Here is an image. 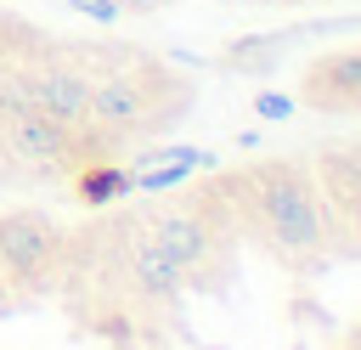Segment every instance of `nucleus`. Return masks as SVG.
I'll list each match as a JSON object with an SVG mask.
<instances>
[{"instance_id":"obj_1","label":"nucleus","mask_w":361,"mask_h":350,"mask_svg":"<svg viewBox=\"0 0 361 350\" xmlns=\"http://www.w3.org/2000/svg\"><path fill=\"white\" fill-rule=\"evenodd\" d=\"M259 209H265L271 243H282V248H310L322 237V209H316L310 186L288 169H271L259 181Z\"/></svg>"},{"instance_id":"obj_2","label":"nucleus","mask_w":361,"mask_h":350,"mask_svg":"<svg viewBox=\"0 0 361 350\" xmlns=\"http://www.w3.org/2000/svg\"><path fill=\"white\" fill-rule=\"evenodd\" d=\"M6 152L28 158V164H62L73 152V135H68L62 119H51L39 107H23V113L6 119Z\"/></svg>"},{"instance_id":"obj_3","label":"nucleus","mask_w":361,"mask_h":350,"mask_svg":"<svg viewBox=\"0 0 361 350\" xmlns=\"http://www.w3.org/2000/svg\"><path fill=\"white\" fill-rule=\"evenodd\" d=\"M28 107H39L62 124H79V119H90V79L73 68H39V73H28Z\"/></svg>"},{"instance_id":"obj_4","label":"nucleus","mask_w":361,"mask_h":350,"mask_svg":"<svg viewBox=\"0 0 361 350\" xmlns=\"http://www.w3.org/2000/svg\"><path fill=\"white\" fill-rule=\"evenodd\" d=\"M45 254H51V226L45 220H34V215H6L0 220V260L11 271H34V265H45Z\"/></svg>"},{"instance_id":"obj_5","label":"nucleus","mask_w":361,"mask_h":350,"mask_svg":"<svg viewBox=\"0 0 361 350\" xmlns=\"http://www.w3.org/2000/svg\"><path fill=\"white\" fill-rule=\"evenodd\" d=\"M90 119L107 124V130L135 124V119H141V90H135V79H102V85H90Z\"/></svg>"},{"instance_id":"obj_6","label":"nucleus","mask_w":361,"mask_h":350,"mask_svg":"<svg viewBox=\"0 0 361 350\" xmlns=\"http://www.w3.org/2000/svg\"><path fill=\"white\" fill-rule=\"evenodd\" d=\"M152 243H158L175 265H192V260H203V254H209V226H203L197 215H164Z\"/></svg>"},{"instance_id":"obj_7","label":"nucleus","mask_w":361,"mask_h":350,"mask_svg":"<svg viewBox=\"0 0 361 350\" xmlns=\"http://www.w3.org/2000/svg\"><path fill=\"white\" fill-rule=\"evenodd\" d=\"M130 271H135V282H141L147 294H175V288H180V265H175L158 243L130 248Z\"/></svg>"},{"instance_id":"obj_8","label":"nucleus","mask_w":361,"mask_h":350,"mask_svg":"<svg viewBox=\"0 0 361 350\" xmlns=\"http://www.w3.org/2000/svg\"><path fill=\"white\" fill-rule=\"evenodd\" d=\"M118 11H152V6H164V0H113Z\"/></svg>"},{"instance_id":"obj_9","label":"nucleus","mask_w":361,"mask_h":350,"mask_svg":"<svg viewBox=\"0 0 361 350\" xmlns=\"http://www.w3.org/2000/svg\"><path fill=\"white\" fill-rule=\"evenodd\" d=\"M344 203H350V209H361V181L350 186V198H344Z\"/></svg>"},{"instance_id":"obj_10","label":"nucleus","mask_w":361,"mask_h":350,"mask_svg":"<svg viewBox=\"0 0 361 350\" xmlns=\"http://www.w3.org/2000/svg\"><path fill=\"white\" fill-rule=\"evenodd\" d=\"M355 350H361V344H355Z\"/></svg>"}]
</instances>
